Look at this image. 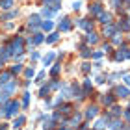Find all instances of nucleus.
Returning a JSON list of instances; mask_svg holds the SVG:
<instances>
[{"instance_id":"obj_48","label":"nucleus","mask_w":130,"mask_h":130,"mask_svg":"<svg viewBox=\"0 0 130 130\" xmlns=\"http://www.w3.org/2000/svg\"><path fill=\"white\" fill-rule=\"evenodd\" d=\"M121 130H130V126H128V128H121Z\"/></svg>"},{"instance_id":"obj_25","label":"nucleus","mask_w":130,"mask_h":130,"mask_svg":"<svg viewBox=\"0 0 130 130\" xmlns=\"http://www.w3.org/2000/svg\"><path fill=\"white\" fill-rule=\"evenodd\" d=\"M91 87H93V86H91V80H89V78H87V80L84 82V97H86V95H87V93H89V91H91Z\"/></svg>"},{"instance_id":"obj_34","label":"nucleus","mask_w":130,"mask_h":130,"mask_svg":"<svg viewBox=\"0 0 130 130\" xmlns=\"http://www.w3.org/2000/svg\"><path fill=\"white\" fill-rule=\"evenodd\" d=\"M111 110H113V111H111V113H113L115 117H117V115H121V113H123V110L119 108V106H113V108H111Z\"/></svg>"},{"instance_id":"obj_7","label":"nucleus","mask_w":130,"mask_h":130,"mask_svg":"<svg viewBox=\"0 0 130 130\" xmlns=\"http://www.w3.org/2000/svg\"><path fill=\"white\" fill-rule=\"evenodd\" d=\"M11 80H13V74H11V73H2V74H0V87H4L6 84H9Z\"/></svg>"},{"instance_id":"obj_11","label":"nucleus","mask_w":130,"mask_h":130,"mask_svg":"<svg viewBox=\"0 0 130 130\" xmlns=\"http://www.w3.org/2000/svg\"><path fill=\"white\" fill-rule=\"evenodd\" d=\"M60 30H61V32H69V30H71V22H69L67 17H63V19L60 21Z\"/></svg>"},{"instance_id":"obj_29","label":"nucleus","mask_w":130,"mask_h":130,"mask_svg":"<svg viewBox=\"0 0 130 130\" xmlns=\"http://www.w3.org/2000/svg\"><path fill=\"white\" fill-rule=\"evenodd\" d=\"M102 102H104L106 106H111V104H113V97H111V95H104V97H102Z\"/></svg>"},{"instance_id":"obj_21","label":"nucleus","mask_w":130,"mask_h":130,"mask_svg":"<svg viewBox=\"0 0 130 130\" xmlns=\"http://www.w3.org/2000/svg\"><path fill=\"white\" fill-rule=\"evenodd\" d=\"M13 6V0H0V8L2 9H9Z\"/></svg>"},{"instance_id":"obj_6","label":"nucleus","mask_w":130,"mask_h":130,"mask_svg":"<svg viewBox=\"0 0 130 130\" xmlns=\"http://www.w3.org/2000/svg\"><path fill=\"white\" fill-rule=\"evenodd\" d=\"M130 95V89L125 86H119V87H115V97H121V99H126Z\"/></svg>"},{"instance_id":"obj_19","label":"nucleus","mask_w":130,"mask_h":130,"mask_svg":"<svg viewBox=\"0 0 130 130\" xmlns=\"http://www.w3.org/2000/svg\"><path fill=\"white\" fill-rule=\"evenodd\" d=\"M86 41H87V43H89V45H95L97 41H99V37H97V34L89 32V34H87V37H86Z\"/></svg>"},{"instance_id":"obj_2","label":"nucleus","mask_w":130,"mask_h":130,"mask_svg":"<svg viewBox=\"0 0 130 130\" xmlns=\"http://www.w3.org/2000/svg\"><path fill=\"white\" fill-rule=\"evenodd\" d=\"M21 106H22V104L19 102V100H8V102H4V115H6V117L17 115V111H19Z\"/></svg>"},{"instance_id":"obj_35","label":"nucleus","mask_w":130,"mask_h":130,"mask_svg":"<svg viewBox=\"0 0 130 130\" xmlns=\"http://www.w3.org/2000/svg\"><path fill=\"white\" fill-rule=\"evenodd\" d=\"M82 71H84V73H89L91 71V63H84L82 65Z\"/></svg>"},{"instance_id":"obj_51","label":"nucleus","mask_w":130,"mask_h":130,"mask_svg":"<svg viewBox=\"0 0 130 130\" xmlns=\"http://www.w3.org/2000/svg\"><path fill=\"white\" fill-rule=\"evenodd\" d=\"M58 130H63V128H58Z\"/></svg>"},{"instance_id":"obj_40","label":"nucleus","mask_w":130,"mask_h":130,"mask_svg":"<svg viewBox=\"0 0 130 130\" xmlns=\"http://www.w3.org/2000/svg\"><path fill=\"white\" fill-rule=\"evenodd\" d=\"M111 6H113V8H119V6H121V0H111Z\"/></svg>"},{"instance_id":"obj_18","label":"nucleus","mask_w":130,"mask_h":130,"mask_svg":"<svg viewBox=\"0 0 130 130\" xmlns=\"http://www.w3.org/2000/svg\"><path fill=\"white\" fill-rule=\"evenodd\" d=\"M58 39H60V34H58V32H50L48 37H46V43H56Z\"/></svg>"},{"instance_id":"obj_20","label":"nucleus","mask_w":130,"mask_h":130,"mask_svg":"<svg viewBox=\"0 0 130 130\" xmlns=\"http://www.w3.org/2000/svg\"><path fill=\"white\" fill-rule=\"evenodd\" d=\"M43 41H45V37H43V34H39V32H37V34L34 35L32 43H34V45H39V43H43Z\"/></svg>"},{"instance_id":"obj_28","label":"nucleus","mask_w":130,"mask_h":130,"mask_svg":"<svg viewBox=\"0 0 130 130\" xmlns=\"http://www.w3.org/2000/svg\"><path fill=\"white\" fill-rule=\"evenodd\" d=\"M48 93H50V86H43L39 91V97H48Z\"/></svg>"},{"instance_id":"obj_12","label":"nucleus","mask_w":130,"mask_h":130,"mask_svg":"<svg viewBox=\"0 0 130 130\" xmlns=\"http://www.w3.org/2000/svg\"><path fill=\"white\" fill-rule=\"evenodd\" d=\"M117 32H115V26H111V24H106L104 26V35L106 37H113Z\"/></svg>"},{"instance_id":"obj_27","label":"nucleus","mask_w":130,"mask_h":130,"mask_svg":"<svg viewBox=\"0 0 130 130\" xmlns=\"http://www.w3.org/2000/svg\"><path fill=\"white\" fill-rule=\"evenodd\" d=\"M11 74H19V73H22V65L21 63H17V65H13L11 67V71H9Z\"/></svg>"},{"instance_id":"obj_9","label":"nucleus","mask_w":130,"mask_h":130,"mask_svg":"<svg viewBox=\"0 0 130 130\" xmlns=\"http://www.w3.org/2000/svg\"><path fill=\"white\" fill-rule=\"evenodd\" d=\"M108 119H110V115H104L102 119H99V121L95 123V130H104V128H106V123H108Z\"/></svg>"},{"instance_id":"obj_32","label":"nucleus","mask_w":130,"mask_h":130,"mask_svg":"<svg viewBox=\"0 0 130 130\" xmlns=\"http://www.w3.org/2000/svg\"><path fill=\"white\" fill-rule=\"evenodd\" d=\"M52 60H54V54L50 52V54H46V56L43 58V63H45V65H50V63H52Z\"/></svg>"},{"instance_id":"obj_41","label":"nucleus","mask_w":130,"mask_h":130,"mask_svg":"<svg viewBox=\"0 0 130 130\" xmlns=\"http://www.w3.org/2000/svg\"><path fill=\"white\" fill-rule=\"evenodd\" d=\"M123 115H125V119L130 121V110H125V111H123Z\"/></svg>"},{"instance_id":"obj_26","label":"nucleus","mask_w":130,"mask_h":130,"mask_svg":"<svg viewBox=\"0 0 130 130\" xmlns=\"http://www.w3.org/2000/svg\"><path fill=\"white\" fill-rule=\"evenodd\" d=\"M60 63H54V67H52V71H50V74H52V78H56L58 74H60Z\"/></svg>"},{"instance_id":"obj_13","label":"nucleus","mask_w":130,"mask_h":130,"mask_svg":"<svg viewBox=\"0 0 130 130\" xmlns=\"http://www.w3.org/2000/svg\"><path fill=\"white\" fill-rule=\"evenodd\" d=\"M89 13L91 15H100V13H102V4H93L89 8Z\"/></svg>"},{"instance_id":"obj_5","label":"nucleus","mask_w":130,"mask_h":130,"mask_svg":"<svg viewBox=\"0 0 130 130\" xmlns=\"http://www.w3.org/2000/svg\"><path fill=\"white\" fill-rule=\"evenodd\" d=\"M78 26L80 28H84V30L89 34L93 32V21H87V19H78Z\"/></svg>"},{"instance_id":"obj_52","label":"nucleus","mask_w":130,"mask_h":130,"mask_svg":"<svg viewBox=\"0 0 130 130\" xmlns=\"http://www.w3.org/2000/svg\"><path fill=\"white\" fill-rule=\"evenodd\" d=\"M128 2H130V0H128ZM128 8H130V6H128Z\"/></svg>"},{"instance_id":"obj_42","label":"nucleus","mask_w":130,"mask_h":130,"mask_svg":"<svg viewBox=\"0 0 130 130\" xmlns=\"http://www.w3.org/2000/svg\"><path fill=\"white\" fill-rule=\"evenodd\" d=\"M35 60H39V54L37 52H32V61H35Z\"/></svg>"},{"instance_id":"obj_37","label":"nucleus","mask_w":130,"mask_h":130,"mask_svg":"<svg viewBox=\"0 0 130 130\" xmlns=\"http://www.w3.org/2000/svg\"><path fill=\"white\" fill-rule=\"evenodd\" d=\"M106 78H108V76H104V74H100V76H99V78H97V82H99V84H104V82H106Z\"/></svg>"},{"instance_id":"obj_45","label":"nucleus","mask_w":130,"mask_h":130,"mask_svg":"<svg viewBox=\"0 0 130 130\" xmlns=\"http://www.w3.org/2000/svg\"><path fill=\"white\" fill-rule=\"evenodd\" d=\"M111 50V46L110 45H104V48H102V52H110Z\"/></svg>"},{"instance_id":"obj_47","label":"nucleus","mask_w":130,"mask_h":130,"mask_svg":"<svg viewBox=\"0 0 130 130\" xmlns=\"http://www.w3.org/2000/svg\"><path fill=\"white\" fill-rule=\"evenodd\" d=\"M0 130H8V125H0Z\"/></svg>"},{"instance_id":"obj_30","label":"nucleus","mask_w":130,"mask_h":130,"mask_svg":"<svg viewBox=\"0 0 130 130\" xmlns=\"http://www.w3.org/2000/svg\"><path fill=\"white\" fill-rule=\"evenodd\" d=\"M71 110H73V106H71V104H61V108H60L61 113H71Z\"/></svg>"},{"instance_id":"obj_46","label":"nucleus","mask_w":130,"mask_h":130,"mask_svg":"<svg viewBox=\"0 0 130 130\" xmlns=\"http://www.w3.org/2000/svg\"><path fill=\"white\" fill-rule=\"evenodd\" d=\"M54 2H60V0H45L46 6H50V4H54Z\"/></svg>"},{"instance_id":"obj_38","label":"nucleus","mask_w":130,"mask_h":130,"mask_svg":"<svg viewBox=\"0 0 130 130\" xmlns=\"http://www.w3.org/2000/svg\"><path fill=\"white\" fill-rule=\"evenodd\" d=\"M121 41H123V39L119 37V34H115V37H113V43H115V45H119Z\"/></svg>"},{"instance_id":"obj_33","label":"nucleus","mask_w":130,"mask_h":130,"mask_svg":"<svg viewBox=\"0 0 130 130\" xmlns=\"http://www.w3.org/2000/svg\"><path fill=\"white\" fill-rule=\"evenodd\" d=\"M34 74H35V71H34L32 67H30V69H26V71H24V76H26V78H32V76H34Z\"/></svg>"},{"instance_id":"obj_31","label":"nucleus","mask_w":130,"mask_h":130,"mask_svg":"<svg viewBox=\"0 0 130 130\" xmlns=\"http://www.w3.org/2000/svg\"><path fill=\"white\" fill-rule=\"evenodd\" d=\"M117 28H119V30H123V32H128L130 24H128L126 21H123V22H119V24H117Z\"/></svg>"},{"instance_id":"obj_8","label":"nucleus","mask_w":130,"mask_h":130,"mask_svg":"<svg viewBox=\"0 0 130 130\" xmlns=\"http://www.w3.org/2000/svg\"><path fill=\"white\" fill-rule=\"evenodd\" d=\"M97 113H99V106H89V108L86 110V119H91V117H97Z\"/></svg>"},{"instance_id":"obj_39","label":"nucleus","mask_w":130,"mask_h":130,"mask_svg":"<svg viewBox=\"0 0 130 130\" xmlns=\"http://www.w3.org/2000/svg\"><path fill=\"white\" fill-rule=\"evenodd\" d=\"M43 78H45V73H39L37 78H35V82H43Z\"/></svg>"},{"instance_id":"obj_43","label":"nucleus","mask_w":130,"mask_h":130,"mask_svg":"<svg viewBox=\"0 0 130 130\" xmlns=\"http://www.w3.org/2000/svg\"><path fill=\"white\" fill-rule=\"evenodd\" d=\"M125 84L130 86V74H125Z\"/></svg>"},{"instance_id":"obj_24","label":"nucleus","mask_w":130,"mask_h":130,"mask_svg":"<svg viewBox=\"0 0 130 130\" xmlns=\"http://www.w3.org/2000/svg\"><path fill=\"white\" fill-rule=\"evenodd\" d=\"M110 128H111V130H121L123 125H121L119 119H113V121H111V125H110Z\"/></svg>"},{"instance_id":"obj_50","label":"nucleus","mask_w":130,"mask_h":130,"mask_svg":"<svg viewBox=\"0 0 130 130\" xmlns=\"http://www.w3.org/2000/svg\"><path fill=\"white\" fill-rule=\"evenodd\" d=\"M0 69H2V61H0Z\"/></svg>"},{"instance_id":"obj_36","label":"nucleus","mask_w":130,"mask_h":130,"mask_svg":"<svg viewBox=\"0 0 130 130\" xmlns=\"http://www.w3.org/2000/svg\"><path fill=\"white\" fill-rule=\"evenodd\" d=\"M80 8H82V2H73V9L74 11H78Z\"/></svg>"},{"instance_id":"obj_10","label":"nucleus","mask_w":130,"mask_h":130,"mask_svg":"<svg viewBox=\"0 0 130 130\" xmlns=\"http://www.w3.org/2000/svg\"><path fill=\"white\" fill-rule=\"evenodd\" d=\"M99 21L102 22L104 26H106V24H111V13H104V11H102V13L99 15Z\"/></svg>"},{"instance_id":"obj_16","label":"nucleus","mask_w":130,"mask_h":130,"mask_svg":"<svg viewBox=\"0 0 130 130\" xmlns=\"http://www.w3.org/2000/svg\"><path fill=\"white\" fill-rule=\"evenodd\" d=\"M52 15H54V11H52L50 8H46V6H45V8H43V9H41V17H45V19H46V21H48V19H50V17H52Z\"/></svg>"},{"instance_id":"obj_1","label":"nucleus","mask_w":130,"mask_h":130,"mask_svg":"<svg viewBox=\"0 0 130 130\" xmlns=\"http://www.w3.org/2000/svg\"><path fill=\"white\" fill-rule=\"evenodd\" d=\"M8 48L11 50V54L13 56H17V54H22V52H24V39L22 37H13L11 39V43L8 45Z\"/></svg>"},{"instance_id":"obj_49","label":"nucleus","mask_w":130,"mask_h":130,"mask_svg":"<svg viewBox=\"0 0 130 130\" xmlns=\"http://www.w3.org/2000/svg\"><path fill=\"white\" fill-rule=\"evenodd\" d=\"M2 110H4V106H2V108H0V113H2Z\"/></svg>"},{"instance_id":"obj_22","label":"nucleus","mask_w":130,"mask_h":130,"mask_svg":"<svg viewBox=\"0 0 130 130\" xmlns=\"http://www.w3.org/2000/svg\"><path fill=\"white\" fill-rule=\"evenodd\" d=\"M19 15V11H9V13H6L4 17H0V21H9V19H13V17Z\"/></svg>"},{"instance_id":"obj_14","label":"nucleus","mask_w":130,"mask_h":130,"mask_svg":"<svg viewBox=\"0 0 130 130\" xmlns=\"http://www.w3.org/2000/svg\"><path fill=\"white\" fill-rule=\"evenodd\" d=\"M80 121H82V115H80V113H74L73 117H71L69 125H71V126H80Z\"/></svg>"},{"instance_id":"obj_4","label":"nucleus","mask_w":130,"mask_h":130,"mask_svg":"<svg viewBox=\"0 0 130 130\" xmlns=\"http://www.w3.org/2000/svg\"><path fill=\"white\" fill-rule=\"evenodd\" d=\"M41 24H43L41 22V15H32L30 21H28V28H32V30H37Z\"/></svg>"},{"instance_id":"obj_44","label":"nucleus","mask_w":130,"mask_h":130,"mask_svg":"<svg viewBox=\"0 0 130 130\" xmlns=\"http://www.w3.org/2000/svg\"><path fill=\"white\" fill-rule=\"evenodd\" d=\"M102 54H104V52H95V54H93V58H97V60H99V58H102Z\"/></svg>"},{"instance_id":"obj_15","label":"nucleus","mask_w":130,"mask_h":130,"mask_svg":"<svg viewBox=\"0 0 130 130\" xmlns=\"http://www.w3.org/2000/svg\"><path fill=\"white\" fill-rule=\"evenodd\" d=\"M24 123H26V117L24 115H19V117H17V119L13 121V128L17 130V128H21L22 125H24Z\"/></svg>"},{"instance_id":"obj_17","label":"nucleus","mask_w":130,"mask_h":130,"mask_svg":"<svg viewBox=\"0 0 130 130\" xmlns=\"http://www.w3.org/2000/svg\"><path fill=\"white\" fill-rule=\"evenodd\" d=\"M41 28H43L45 32H52V30H54V22H52V21H43Z\"/></svg>"},{"instance_id":"obj_23","label":"nucleus","mask_w":130,"mask_h":130,"mask_svg":"<svg viewBox=\"0 0 130 130\" xmlns=\"http://www.w3.org/2000/svg\"><path fill=\"white\" fill-rule=\"evenodd\" d=\"M21 104H22V108H28V104H30V93H28V91L22 95V102Z\"/></svg>"},{"instance_id":"obj_3","label":"nucleus","mask_w":130,"mask_h":130,"mask_svg":"<svg viewBox=\"0 0 130 130\" xmlns=\"http://www.w3.org/2000/svg\"><path fill=\"white\" fill-rule=\"evenodd\" d=\"M15 87H17L15 82H9V84H6L2 89H0V102H8V99H9L11 93L15 91Z\"/></svg>"}]
</instances>
